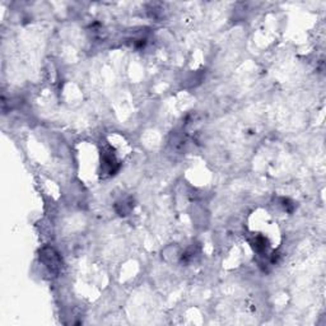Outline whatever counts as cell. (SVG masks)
<instances>
[{"label":"cell","mask_w":326,"mask_h":326,"mask_svg":"<svg viewBox=\"0 0 326 326\" xmlns=\"http://www.w3.org/2000/svg\"><path fill=\"white\" fill-rule=\"evenodd\" d=\"M41 257H42V261L45 263V265L51 269V270H58L60 268V259H59V255L56 254L54 248H43Z\"/></svg>","instance_id":"1"}]
</instances>
